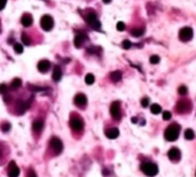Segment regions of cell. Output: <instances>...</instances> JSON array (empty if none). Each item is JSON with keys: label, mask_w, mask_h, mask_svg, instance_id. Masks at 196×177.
Listing matches in <instances>:
<instances>
[{"label": "cell", "mask_w": 196, "mask_h": 177, "mask_svg": "<svg viewBox=\"0 0 196 177\" xmlns=\"http://www.w3.org/2000/svg\"><path fill=\"white\" fill-rule=\"evenodd\" d=\"M179 132H180V125L177 124V123H174V124H172V125H170V126H168L165 129V131H164V137L169 142H174L179 137Z\"/></svg>", "instance_id": "6da1fadb"}, {"label": "cell", "mask_w": 196, "mask_h": 177, "mask_svg": "<svg viewBox=\"0 0 196 177\" xmlns=\"http://www.w3.org/2000/svg\"><path fill=\"white\" fill-rule=\"evenodd\" d=\"M141 170L149 177H152L155 175H157L158 172V167L156 166L155 163H151V162H146V163H142L141 164Z\"/></svg>", "instance_id": "7a4b0ae2"}, {"label": "cell", "mask_w": 196, "mask_h": 177, "mask_svg": "<svg viewBox=\"0 0 196 177\" xmlns=\"http://www.w3.org/2000/svg\"><path fill=\"white\" fill-rule=\"evenodd\" d=\"M176 110L178 113H181V114L189 113L191 110V104L187 100H180L176 106Z\"/></svg>", "instance_id": "3957f363"}, {"label": "cell", "mask_w": 196, "mask_h": 177, "mask_svg": "<svg viewBox=\"0 0 196 177\" xmlns=\"http://www.w3.org/2000/svg\"><path fill=\"white\" fill-rule=\"evenodd\" d=\"M40 25L45 31H51L54 27V21L52 19V16L49 15H44L40 20Z\"/></svg>", "instance_id": "277c9868"}, {"label": "cell", "mask_w": 196, "mask_h": 177, "mask_svg": "<svg viewBox=\"0 0 196 177\" xmlns=\"http://www.w3.org/2000/svg\"><path fill=\"white\" fill-rule=\"evenodd\" d=\"M193 37V30L189 27H185L179 31V38L181 41H188Z\"/></svg>", "instance_id": "5b68a950"}, {"label": "cell", "mask_w": 196, "mask_h": 177, "mask_svg": "<svg viewBox=\"0 0 196 177\" xmlns=\"http://www.w3.org/2000/svg\"><path fill=\"white\" fill-rule=\"evenodd\" d=\"M110 114L115 120H119L121 118V107H119V102L115 101L111 104L110 106Z\"/></svg>", "instance_id": "8992f818"}, {"label": "cell", "mask_w": 196, "mask_h": 177, "mask_svg": "<svg viewBox=\"0 0 196 177\" xmlns=\"http://www.w3.org/2000/svg\"><path fill=\"white\" fill-rule=\"evenodd\" d=\"M51 146H52L53 151H54L56 154L61 153L62 150H63V144H62V142H61L57 137H53V138L51 139Z\"/></svg>", "instance_id": "52a82bcc"}, {"label": "cell", "mask_w": 196, "mask_h": 177, "mask_svg": "<svg viewBox=\"0 0 196 177\" xmlns=\"http://www.w3.org/2000/svg\"><path fill=\"white\" fill-rule=\"evenodd\" d=\"M70 125H71V128H72L75 131H81V130H83V128H84L83 121H82L81 118H78V117H72V118L70 120Z\"/></svg>", "instance_id": "ba28073f"}, {"label": "cell", "mask_w": 196, "mask_h": 177, "mask_svg": "<svg viewBox=\"0 0 196 177\" xmlns=\"http://www.w3.org/2000/svg\"><path fill=\"white\" fill-rule=\"evenodd\" d=\"M20 175V168L16 166L14 161H12L8 166V176L9 177H18Z\"/></svg>", "instance_id": "9c48e42d"}, {"label": "cell", "mask_w": 196, "mask_h": 177, "mask_svg": "<svg viewBox=\"0 0 196 177\" xmlns=\"http://www.w3.org/2000/svg\"><path fill=\"white\" fill-rule=\"evenodd\" d=\"M168 155H169V159L172 160V161H178V160H180V158H181L180 151H179L178 148H176V147L171 148V150L169 151Z\"/></svg>", "instance_id": "30bf717a"}, {"label": "cell", "mask_w": 196, "mask_h": 177, "mask_svg": "<svg viewBox=\"0 0 196 177\" xmlns=\"http://www.w3.org/2000/svg\"><path fill=\"white\" fill-rule=\"evenodd\" d=\"M75 104H76L77 106H81V107L85 106V105L87 104V98H86V96L83 94V93H78V94L75 97Z\"/></svg>", "instance_id": "8fae6325"}, {"label": "cell", "mask_w": 196, "mask_h": 177, "mask_svg": "<svg viewBox=\"0 0 196 177\" xmlns=\"http://www.w3.org/2000/svg\"><path fill=\"white\" fill-rule=\"evenodd\" d=\"M49 68H51V62H49V61H47V60L39 61V63H38V69L40 70L42 73H46Z\"/></svg>", "instance_id": "7c38bea8"}, {"label": "cell", "mask_w": 196, "mask_h": 177, "mask_svg": "<svg viewBox=\"0 0 196 177\" xmlns=\"http://www.w3.org/2000/svg\"><path fill=\"white\" fill-rule=\"evenodd\" d=\"M32 22H33V19H32V16L30 14H24L22 16V19H21V23L24 27H30L32 24Z\"/></svg>", "instance_id": "4fadbf2b"}, {"label": "cell", "mask_w": 196, "mask_h": 177, "mask_svg": "<svg viewBox=\"0 0 196 177\" xmlns=\"http://www.w3.org/2000/svg\"><path fill=\"white\" fill-rule=\"evenodd\" d=\"M106 135H107V137H108V138H110V139H115V138L118 137L119 131H118V129L112 128V129H109V130H107V131H106Z\"/></svg>", "instance_id": "5bb4252c"}, {"label": "cell", "mask_w": 196, "mask_h": 177, "mask_svg": "<svg viewBox=\"0 0 196 177\" xmlns=\"http://www.w3.org/2000/svg\"><path fill=\"white\" fill-rule=\"evenodd\" d=\"M62 77V71H61V68L59 66H56L54 68V71H53V81L54 82H59Z\"/></svg>", "instance_id": "9a60e30c"}, {"label": "cell", "mask_w": 196, "mask_h": 177, "mask_svg": "<svg viewBox=\"0 0 196 177\" xmlns=\"http://www.w3.org/2000/svg\"><path fill=\"white\" fill-rule=\"evenodd\" d=\"M110 78L112 82H119L122 79V73L119 70H115L110 74Z\"/></svg>", "instance_id": "2e32d148"}, {"label": "cell", "mask_w": 196, "mask_h": 177, "mask_svg": "<svg viewBox=\"0 0 196 177\" xmlns=\"http://www.w3.org/2000/svg\"><path fill=\"white\" fill-rule=\"evenodd\" d=\"M32 128H33V130H34V131H37V132L42 131V130H43V128H44V122H43V121H40V120H37V121H34V122H33Z\"/></svg>", "instance_id": "e0dca14e"}, {"label": "cell", "mask_w": 196, "mask_h": 177, "mask_svg": "<svg viewBox=\"0 0 196 177\" xmlns=\"http://www.w3.org/2000/svg\"><path fill=\"white\" fill-rule=\"evenodd\" d=\"M83 41H84V37H83L82 35H77V36L75 37V40H73V43H75V46H76L77 49L82 47V45H83Z\"/></svg>", "instance_id": "ac0fdd59"}, {"label": "cell", "mask_w": 196, "mask_h": 177, "mask_svg": "<svg viewBox=\"0 0 196 177\" xmlns=\"http://www.w3.org/2000/svg\"><path fill=\"white\" fill-rule=\"evenodd\" d=\"M86 21H87V23L91 25L93 22H95V21H96V14H95V13H93V12L88 13V14L86 15Z\"/></svg>", "instance_id": "d6986e66"}, {"label": "cell", "mask_w": 196, "mask_h": 177, "mask_svg": "<svg viewBox=\"0 0 196 177\" xmlns=\"http://www.w3.org/2000/svg\"><path fill=\"white\" fill-rule=\"evenodd\" d=\"M150 110H151L152 114H160L162 112V107L158 104H152L150 106Z\"/></svg>", "instance_id": "ffe728a7"}, {"label": "cell", "mask_w": 196, "mask_h": 177, "mask_svg": "<svg viewBox=\"0 0 196 177\" xmlns=\"http://www.w3.org/2000/svg\"><path fill=\"white\" fill-rule=\"evenodd\" d=\"M185 138L188 139V140H191V139L195 138V134H194V131L191 129H187L185 131Z\"/></svg>", "instance_id": "44dd1931"}, {"label": "cell", "mask_w": 196, "mask_h": 177, "mask_svg": "<svg viewBox=\"0 0 196 177\" xmlns=\"http://www.w3.org/2000/svg\"><path fill=\"white\" fill-rule=\"evenodd\" d=\"M22 85V81L20 79V78H15L13 82H12V84H11V87L13 88V90H16V88H18L20 86Z\"/></svg>", "instance_id": "7402d4cb"}, {"label": "cell", "mask_w": 196, "mask_h": 177, "mask_svg": "<svg viewBox=\"0 0 196 177\" xmlns=\"http://www.w3.org/2000/svg\"><path fill=\"white\" fill-rule=\"evenodd\" d=\"M94 81H95V77H94V75H93V74H87V75L85 76V82H86V84H87V85L93 84V83H94Z\"/></svg>", "instance_id": "603a6c76"}, {"label": "cell", "mask_w": 196, "mask_h": 177, "mask_svg": "<svg viewBox=\"0 0 196 177\" xmlns=\"http://www.w3.org/2000/svg\"><path fill=\"white\" fill-rule=\"evenodd\" d=\"M131 35H132L133 37H140V36L143 35V30H142V29H133V30L131 31Z\"/></svg>", "instance_id": "cb8c5ba5"}, {"label": "cell", "mask_w": 196, "mask_h": 177, "mask_svg": "<svg viewBox=\"0 0 196 177\" xmlns=\"http://www.w3.org/2000/svg\"><path fill=\"white\" fill-rule=\"evenodd\" d=\"M149 61H150V63H152V65H157L161 60H160V57H158V55H151L150 59H149Z\"/></svg>", "instance_id": "d4e9b609"}, {"label": "cell", "mask_w": 196, "mask_h": 177, "mask_svg": "<svg viewBox=\"0 0 196 177\" xmlns=\"http://www.w3.org/2000/svg\"><path fill=\"white\" fill-rule=\"evenodd\" d=\"M178 92H179V94L185 96V94H187V92H188V88H187L185 85H182V86H180V87L178 88Z\"/></svg>", "instance_id": "484cf974"}, {"label": "cell", "mask_w": 196, "mask_h": 177, "mask_svg": "<svg viewBox=\"0 0 196 177\" xmlns=\"http://www.w3.org/2000/svg\"><path fill=\"white\" fill-rule=\"evenodd\" d=\"M14 51H15L16 53L21 54V53L23 52V46L21 45V44H15V45H14Z\"/></svg>", "instance_id": "4316f807"}, {"label": "cell", "mask_w": 196, "mask_h": 177, "mask_svg": "<svg viewBox=\"0 0 196 177\" xmlns=\"http://www.w3.org/2000/svg\"><path fill=\"white\" fill-rule=\"evenodd\" d=\"M22 41L25 44V45H29L31 40H30V38H29V36L26 33H22Z\"/></svg>", "instance_id": "83f0119b"}, {"label": "cell", "mask_w": 196, "mask_h": 177, "mask_svg": "<svg viewBox=\"0 0 196 177\" xmlns=\"http://www.w3.org/2000/svg\"><path fill=\"white\" fill-rule=\"evenodd\" d=\"M172 117V114H171V112H169V110H165V112H163V120H165V121H169L170 118Z\"/></svg>", "instance_id": "f1b7e54d"}, {"label": "cell", "mask_w": 196, "mask_h": 177, "mask_svg": "<svg viewBox=\"0 0 196 177\" xmlns=\"http://www.w3.org/2000/svg\"><path fill=\"white\" fill-rule=\"evenodd\" d=\"M116 28H117V30H118V31H124L125 30V24L123 22H118V23H117V25H116Z\"/></svg>", "instance_id": "f546056e"}, {"label": "cell", "mask_w": 196, "mask_h": 177, "mask_svg": "<svg viewBox=\"0 0 196 177\" xmlns=\"http://www.w3.org/2000/svg\"><path fill=\"white\" fill-rule=\"evenodd\" d=\"M131 46H132V44H131L130 40H124V41H123V47H124L125 50H129Z\"/></svg>", "instance_id": "4dcf8cb0"}, {"label": "cell", "mask_w": 196, "mask_h": 177, "mask_svg": "<svg viewBox=\"0 0 196 177\" xmlns=\"http://www.w3.org/2000/svg\"><path fill=\"white\" fill-rule=\"evenodd\" d=\"M91 27H92L93 29H95V30H99V29H100V27H101V23H100V22L96 20L95 22H93V23L91 24Z\"/></svg>", "instance_id": "1f68e13d"}, {"label": "cell", "mask_w": 196, "mask_h": 177, "mask_svg": "<svg viewBox=\"0 0 196 177\" xmlns=\"http://www.w3.org/2000/svg\"><path fill=\"white\" fill-rule=\"evenodd\" d=\"M7 92V85L6 84H1L0 85V93H6Z\"/></svg>", "instance_id": "d6a6232c"}, {"label": "cell", "mask_w": 196, "mask_h": 177, "mask_svg": "<svg viewBox=\"0 0 196 177\" xmlns=\"http://www.w3.org/2000/svg\"><path fill=\"white\" fill-rule=\"evenodd\" d=\"M141 105H142V107H147V106L149 105V100H148V98H143V99L141 100Z\"/></svg>", "instance_id": "836d02e7"}, {"label": "cell", "mask_w": 196, "mask_h": 177, "mask_svg": "<svg viewBox=\"0 0 196 177\" xmlns=\"http://www.w3.org/2000/svg\"><path fill=\"white\" fill-rule=\"evenodd\" d=\"M9 129H11V124H8V123H5V124L3 125V131H4V132H7V131H9Z\"/></svg>", "instance_id": "e575fe53"}, {"label": "cell", "mask_w": 196, "mask_h": 177, "mask_svg": "<svg viewBox=\"0 0 196 177\" xmlns=\"http://www.w3.org/2000/svg\"><path fill=\"white\" fill-rule=\"evenodd\" d=\"M6 3H7V0H0V11L4 9V7L6 6Z\"/></svg>", "instance_id": "d590c367"}, {"label": "cell", "mask_w": 196, "mask_h": 177, "mask_svg": "<svg viewBox=\"0 0 196 177\" xmlns=\"http://www.w3.org/2000/svg\"><path fill=\"white\" fill-rule=\"evenodd\" d=\"M29 177H37V175H36V172H34L33 170H30V172H29Z\"/></svg>", "instance_id": "8d00e7d4"}, {"label": "cell", "mask_w": 196, "mask_h": 177, "mask_svg": "<svg viewBox=\"0 0 196 177\" xmlns=\"http://www.w3.org/2000/svg\"><path fill=\"white\" fill-rule=\"evenodd\" d=\"M102 1H103L104 4H110V3H111V0H102Z\"/></svg>", "instance_id": "74e56055"}, {"label": "cell", "mask_w": 196, "mask_h": 177, "mask_svg": "<svg viewBox=\"0 0 196 177\" xmlns=\"http://www.w3.org/2000/svg\"><path fill=\"white\" fill-rule=\"evenodd\" d=\"M1 152H3V150H1V145H0V155H1Z\"/></svg>", "instance_id": "f35d334b"}, {"label": "cell", "mask_w": 196, "mask_h": 177, "mask_svg": "<svg viewBox=\"0 0 196 177\" xmlns=\"http://www.w3.org/2000/svg\"><path fill=\"white\" fill-rule=\"evenodd\" d=\"M195 175H196V174H195Z\"/></svg>", "instance_id": "ab89813d"}]
</instances>
